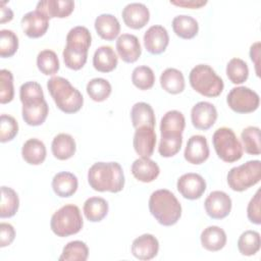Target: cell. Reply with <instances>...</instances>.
Wrapping results in <instances>:
<instances>
[{
  "label": "cell",
  "instance_id": "1",
  "mask_svg": "<svg viewBox=\"0 0 261 261\" xmlns=\"http://www.w3.org/2000/svg\"><path fill=\"white\" fill-rule=\"evenodd\" d=\"M88 182L97 192L118 193L124 187V174L118 162H96L88 171Z\"/></svg>",
  "mask_w": 261,
  "mask_h": 261
},
{
  "label": "cell",
  "instance_id": "2",
  "mask_svg": "<svg viewBox=\"0 0 261 261\" xmlns=\"http://www.w3.org/2000/svg\"><path fill=\"white\" fill-rule=\"evenodd\" d=\"M149 210L153 217L164 226L175 224L181 216V205L172 192L160 189L149 198Z\"/></svg>",
  "mask_w": 261,
  "mask_h": 261
},
{
  "label": "cell",
  "instance_id": "3",
  "mask_svg": "<svg viewBox=\"0 0 261 261\" xmlns=\"http://www.w3.org/2000/svg\"><path fill=\"white\" fill-rule=\"evenodd\" d=\"M48 91L56 106L64 113H75L83 107L84 97L70 82L62 76H52L47 82Z\"/></svg>",
  "mask_w": 261,
  "mask_h": 261
},
{
  "label": "cell",
  "instance_id": "4",
  "mask_svg": "<svg viewBox=\"0 0 261 261\" xmlns=\"http://www.w3.org/2000/svg\"><path fill=\"white\" fill-rule=\"evenodd\" d=\"M189 82L196 92L206 97H217L224 88L222 79L208 64L194 66L190 71Z\"/></svg>",
  "mask_w": 261,
  "mask_h": 261
},
{
  "label": "cell",
  "instance_id": "5",
  "mask_svg": "<svg viewBox=\"0 0 261 261\" xmlns=\"http://www.w3.org/2000/svg\"><path fill=\"white\" fill-rule=\"evenodd\" d=\"M84 225L80 208L73 204H66L55 211L50 220L51 230L60 238L77 233Z\"/></svg>",
  "mask_w": 261,
  "mask_h": 261
},
{
  "label": "cell",
  "instance_id": "6",
  "mask_svg": "<svg viewBox=\"0 0 261 261\" xmlns=\"http://www.w3.org/2000/svg\"><path fill=\"white\" fill-rule=\"evenodd\" d=\"M212 144L217 156L224 162L232 163L243 156V145L229 127L222 126L217 128L212 136Z\"/></svg>",
  "mask_w": 261,
  "mask_h": 261
},
{
  "label": "cell",
  "instance_id": "7",
  "mask_svg": "<svg viewBox=\"0 0 261 261\" xmlns=\"http://www.w3.org/2000/svg\"><path fill=\"white\" fill-rule=\"evenodd\" d=\"M261 179V161L249 160L229 169L226 175L228 187L236 192H243L258 184Z\"/></svg>",
  "mask_w": 261,
  "mask_h": 261
},
{
  "label": "cell",
  "instance_id": "8",
  "mask_svg": "<svg viewBox=\"0 0 261 261\" xmlns=\"http://www.w3.org/2000/svg\"><path fill=\"white\" fill-rule=\"evenodd\" d=\"M226 103L228 107L237 113H250L258 109L260 97L252 89L239 86L229 91L226 96Z\"/></svg>",
  "mask_w": 261,
  "mask_h": 261
},
{
  "label": "cell",
  "instance_id": "9",
  "mask_svg": "<svg viewBox=\"0 0 261 261\" xmlns=\"http://www.w3.org/2000/svg\"><path fill=\"white\" fill-rule=\"evenodd\" d=\"M231 199L222 191L211 192L204 202V207L207 215L212 219L225 218L231 210Z\"/></svg>",
  "mask_w": 261,
  "mask_h": 261
},
{
  "label": "cell",
  "instance_id": "10",
  "mask_svg": "<svg viewBox=\"0 0 261 261\" xmlns=\"http://www.w3.org/2000/svg\"><path fill=\"white\" fill-rule=\"evenodd\" d=\"M176 188L184 198L197 200L201 198L206 191V181L202 175L195 172H188L179 176Z\"/></svg>",
  "mask_w": 261,
  "mask_h": 261
},
{
  "label": "cell",
  "instance_id": "11",
  "mask_svg": "<svg viewBox=\"0 0 261 261\" xmlns=\"http://www.w3.org/2000/svg\"><path fill=\"white\" fill-rule=\"evenodd\" d=\"M217 119V110L215 106L207 101L196 103L191 110V120L197 129H209Z\"/></svg>",
  "mask_w": 261,
  "mask_h": 261
},
{
  "label": "cell",
  "instance_id": "12",
  "mask_svg": "<svg viewBox=\"0 0 261 261\" xmlns=\"http://www.w3.org/2000/svg\"><path fill=\"white\" fill-rule=\"evenodd\" d=\"M168 43V32L160 24L151 25L144 34V46L147 51L153 55H158L164 52Z\"/></svg>",
  "mask_w": 261,
  "mask_h": 261
},
{
  "label": "cell",
  "instance_id": "13",
  "mask_svg": "<svg viewBox=\"0 0 261 261\" xmlns=\"http://www.w3.org/2000/svg\"><path fill=\"white\" fill-rule=\"evenodd\" d=\"M121 16L126 27L134 30H140L148 23L150 19V11L143 3L132 2L124 6Z\"/></svg>",
  "mask_w": 261,
  "mask_h": 261
},
{
  "label": "cell",
  "instance_id": "14",
  "mask_svg": "<svg viewBox=\"0 0 261 261\" xmlns=\"http://www.w3.org/2000/svg\"><path fill=\"white\" fill-rule=\"evenodd\" d=\"M21 27L29 38L37 39L46 34L49 28V18L38 10L29 11L21 18Z\"/></svg>",
  "mask_w": 261,
  "mask_h": 261
},
{
  "label": "cell",
  "instance_id": "15",
  "mask_svg": "<svg viewBox=\"0 0 261 261\" xmlns=\"http://www.w3.org/2000/svg\"><path fill=\"white\" fill-rule=\"evenodd\" d=\"M133 145L138 155L141 157L150 158L156 145V133L154 127L144 125L136 128Z\"/></svg>",
  "mask_w": 261,
  "mask_h": 261
},
{
  "label": "cell",
  "instance_id": "16",
  "mask_svg": "<svg viewBox=\"0 0 261 261\" xmlns=\"http://www.w3.org/2000/svg\"><path fill=\"white\" fill-rule=\"evenodd\" d=\"M209 153L207 139L201 135H194L187 142L184 157L189 163L201 164L208 159Z\"/></svg>",
  "mask_w": 261,
  "mask_h": 261
},
{
  "label": "cell",
  "instance_id": "17",
  "mask_svg": "<svg viewBox=\"0 0 261 261\" xmlns=\"http://www.w3.org/2000/svg\"><path fill=\"white\" fill-rule=\"evenodd\" d=\"M116 51L122 61L126 63L136 62L142 54V48L137 36L122 34L116 40Z\"/></svg>",
  "mask_w": 261,
  "mask_h": 261
},
{
  "label": "cell",
  "instance_id": "18",
  "mask_svg": "<svg viewBox=\"0 0 261 261\" xmlns=\"http://www.w3.org/2000/svg\"><path fill=\"white\" fill-rule=\"evenodd\" d=\"M159 242L151 233H144L133 241L132 254L139 260H151L157 256Z\"/></svg>",
  "mask_w": 261,
  "mask_h": 261
},
{
  "label": "cell",
  "instance_id": "19",
  "mask_svg": "<svg viewBox=\"0 0 261 261\" xmlns=\"http://www.w3.org/2000/svg\"><path fill=\"white\" fill-rule=\"evenodd\" d=\"M74 9L72 0H41L37 3L36 10L44 13L49 19L67 17Z\"/></svg>",
  "mask_w": 261,
  "mask_h": 261
},
{
  "label": "cell",
  "instance_id": "20",
  "mask_svg": "<svg viewBox=\"0 0 261 261\" xmlns=\"http://www.w3.org/2000/svg\"><path fill=\"white\" fill-rule=\"evenodd\" d=\"M130 171L136 179L142 182H151L160 173L158 164L150 158L140 157L136 159L130 167Z\"/></svg>",
  "mask_w": 261,
  "mask_h": 261
},
{
  "label": "cell",
  "instance_id": "21",
  "mask_svg": "<svg viewBox=\"0 0 261 261\" xmlns=\"http://www.w3.org/2000/svg\"><path fill=\"white\" fill-rule=\"evenodd\" d=\"M186 126L184 114L178 110H169L161 118L160 134L161 137L182 136Z\"/></svg>",
  "mask_w": 261,
  "mask_h": 261
},
{
  "label": "cell",
  "instance_id": "22",
  "mask_svg": "<svg viewBox=\"0 0 261 261\" xmlns=\"http://www.w3.org/2000/svg\"><path fill=\"white\" fill-rule=\"evenodd\" d=\"M51 186L58 197L68 198L76 192L79 180L73 173L69 171H60L54 175Z\"/></svg>",
  "mask_w": 261,
  "mask_h": 261
},
{
  "label": "cell",
  "instance_id": "23",
  "mask_svg": "<svg viewBox=\"0 0 261 261\" xmlns=\"http://www.w3.org/2000/svg\"><path fill=\"white\" fill-rule=\"evenodd\" d=\"M200 240L204 249L210 252H216L225 246L227 238L225 231L221 227L217 225H210L203 229Z\"/></svg>",
  "mask_w": 261,
  "mask_h": 261
},
{
  "label": "cell",
  "instance_id": "24",
  "mask_svg": "<svg viewBox=\"0 0 261 261\" xmlns=\"http://www.w3.org/2000/svg\"><path fill=\"white\" fill-rule=\"evenodd\" d=\"M95 30L97 34L106 41H112L119 35L120 24L118 19L110 13H102L95 19Z\"/></svg>",
  "mask_w": 261,
  "mask_h": 261
},
{
  "label": "cell",
  "instance_id": "25",
  "mask_svg": "<svg viewBox=\"0 0 261 261\" xmlns=\"http://www.w3.org/2000/svg\"><path fill=\"white\" fill-rule=\"evenodd\" d=\"M47 155L45 144L36 138L29 139L25 141L21 148V156L23 160L31 165L42 164Z\"/></svg>",
  "mask_w": 261,
  "mask_h": 261
},
{
  "label": "cell",
  "instance_id": "26",
  "mask_svg": "<svg viewBox=\"0 0 261 261\" xmlns=\"http://www.w3.org/2000/svg\"><path fill=\"white\" fill-rule=\"evenodd\" d=\"M118 58L115 51L110 46H100L93 56V65L100 72H110L116 68Z\"/></svg>",
  "mask_w": 261,
  "mask_h": 261
},
{
  "label": "cell",
  "instance_id": "27",
  "mask_svg": "<svg viewBox=\"0 0 261 261\" xmlns=\"http://www.w3.org/2000/svg\"><path fill=\"white\" fill-rule=\"evenodd\" d=\"M76 150L74 139L65 133L58 134L51 143V151L58 160H67L71 158Z\"/></svg>",
  "mask_w": 261,
  "mask_h": 261
},
{
  "label": "cell",
  "instance_id": "28",
  "mask_svg": "<svg viewBox=\"0 0 261 261\" xmlns=\"http://www.w3.org/2000/svg\"><path fill=\"white\" fill-rule=\"evenodd\" d=\"M132 123L135 128L140 126H155L156 118L152 106L146 102H137L130 109Z\"/></svg>",
  "mask_w": 261,
  "mask_h": 261
},
{
  "label": "cell",
  "instance_id": "29",
  "mask_svg": "<svg viewBox=\"0 0 261 261\" xmlns=\"http://www.w3.org/2000/svg\"><path fill=\"white\" fill-rule=\"evenodd\" d=\"M48 112L49 106L46 100L39 103L22 105L21 109V114L24 122L32 126H38L43 124L48 116Z\"/></svg>",
  "mask_w": 261,
  "mask_h": 261
},
{
  "label": "cell",
  "instance_id": "30",
  "mask_svg": "<svg viewBox=\"0 0 261 261\" xmlns=\"http://www.w3.org/2000/svg\"><path fill=\"white\" fill-rule=\"evenodd\" d=\"M160 85L169 94H179L185 90V77L180 70L168 67L160 75Z\"/></svg>",
  "mask_w": 261,
  "mask_h": 261
},
{
  "label": "cell",
  "instance_id": "31",
  "mask_svg": "<svg viewBox=\"0 0 261 261\" xmlns=\"http://www.w3.org/2000/svg\"><path fill=\"white\" fill-rule=\"evenodd\" d=\"M172 30L181 39H193L199 31L198 21L191 15L179 14L172 19Z\"/></svg>",
  "mask_w": 261,
  "mask_h": 261
},
{
  "label": "cell",
  "instance_id": "32",
  "mask_svg": "<svg viewBox=\"0 0 261 261\" xmlns=\"http://www.w3.org/2000/svg\"><path fill=\"white\" fill-rule=\"evenodd\" d=\"M92 43L90 31L84 25H76L66 35V46L72 49L88 52Z\"/></svg>",
  "mask_w": 261,
  "mask_h": 261
},
{
  "label": "cell",
  "instance_id": "33",
  "mask_svg": "<svg viewBox=\"0 0 261 261\" xmlns=\"http://www.w3.org/2000/svg\"><path fill=\"white\" fill-rule=\"evenodd\" d=\"M108 203L101 197H90L84 203V214L91 222L101 221L108 213Z\"/></svg>",
  "mask_w": 261,
  "mask_h": 261
},
{
  "label": "cell",
  "instance_id": "34",
  "mask_svg": "<svg viewBox=\"0 0 261 261\" xmlns=\"http://www.w3.org/2000/svg\"><path fill=\"white\" fill-rule=\"evenodd\" d=\"M19 207V199L16 192L9 188L1 187V203H0V217L9 218L15 215Z\"/></svg>",
  "mask_w": 261,
  "mask_h": 261
},
{
  "label": "cell",
  "instance_id": "35",
  "mask_svg": "<svg viewBox=\"0 0 261 261\" xmlns=\"http://www.w3.org/2000/svg\"><path fill=\"white\" fill-rule=\"evenodd\" d=\"M260 233L256 230H246L238 240V249L244 256L255 255L260 250Z\"/></svg>",
  "mask_w": 261,
  "mask_h": 261
},
{
  "label": "cell",
  "instance_id": "36",
  "mask_svg": "<svg viewBox=\"0 0 261 261\" xmlns=\"http://www.w3.org/2000/svg\"><path fill=\"white\" fill-rule=\"evenodd\" d=\"M89 257V248L85 242L71 241L67 243L59 257L60 261H86Z\"/></svg>",
  "mask_w": 261,
  "mask_h": 261
},
{
  "label": "cell",
  "instance_id": "37",
  "mask_svg": "<svg viewBox=\"0 0 261 261\" xmlns=\"http://www.w3.org/2000/svg\"><path fill=\"white\" fill-rule=\"evenodd\" d=\"M226 75L228 80L234 85L245 83L249 76V67L245 60L234 57L226 64Z\"/></svg>",
  "mask_w": 261,
  "mask_h": 261
},
{
  "label": "cell",
  "instance_id": "38",
  "mask_svg": "<svg viewBox=\"0 0 261 261\" xmlns=\"http://www.w3.org/2000/svg\"><path fill=\"white\" fill-rule=\"evenodd\" d=\"M87 93L93 101H105L111 94L112 88L110 83L103 77H95L87 84Z\"/></svg>",
  "mask_w": 261,
  "mask_h": 261
},
{
  "label": "cell",
  "instance_id": "39",
  "mask_svg": "<svg viewBox=\"0 0 261 261\" xmlns=\"http://www.w3.org/2000/svg\"><path fill=\"white\" fill-rule=\"evenodd\" d=\"M37 66L42 73L54 75L60 67L57 54L50 49L42 50L37 56Z\"/></svg>",
  "mask_w": 261,
  "mask_h": 261
},
{
  "label": "cell",
  "instance_id": "40",
  "mask_svg": "<svg viewBox=\"0 0 261 261\" xmlns=\"http://www.w3.org/2000/svg\"><path fill=\"white\" fill-rule=\"evenodd\" d=\"M241 139L243 142V149L251 155H260V128L258 126H247L242 130Z\"/></svg>",
  "mask_w": 261,
  "mask_h": 261
},
{
  "label": "cell",
  "instance_id": "41",
  "mask_svg": "<svg viewBox=\"0 0 261 261\" xmlns=\"http://www.w3.org/2000/svg\"><path fill=\"white\" fill-rule=\"evenodd\" d=\"M19 98L22 105L39 103L45 100L41 85L34 81L27 82L20 86Z\"/></svg>",
  "mask_w": 261,
  "mask_h": 261
},
{
  "label": "cell",
  "instance_id": "42",
  "mask_svg": "<svg viewBox=\"0 0 261 261\" xmlns=\"http://www.w3.org/2000/svg\"><path fill=\"white\" fill-rule=\"evenodd\" d=\"M132 82L140 90H149L155 83V74L151 67L140 65L135 67L132 73Z\"/></svg>",
  "mask_w": 261,
  "mask_h": 261
},
{
  "label": "cell",
  "instance_id": "43",
  "mask_svg": "<svg viewBox=\"0 0 261 261\" xmlns=\"http://www.w3.org/2000/svg\"><path fill=\"white\" fill-rule=\"evenodd\" d=\"M18 49V38L11 30L0 31V56L3 58L13 56Z\"/></svg>",
  "mask_w": 261,
  "mask_h": 261
},
{
  "label": "cell",
  "instance_id": "44",
  "mask_svg": "<svg viewBox=\"0 0 261 261\" xmlns=\"http://www.w3.org/2000/svg\"><path fill=\"white\" fill-rule=\"evenodd\" d=\"M62 56H63V61L66 67L72 70H79L86 64L87 58H88V52L72 49L70 47L65 46L62 52Z\"/></svg>",
  "mask_w": 261,
  "mask_h": 261
},
{
  "label": "cell",
  "instance_id": "45",
  "mask_svg": "<svg viewBox=\"0 0 261 261\" xmlns=\"http://www.w3.org/2000/svg\"><path fill=\"white\" fill-rule=\"evenodd\" d=\"M14 97L13 88V75L8 69L0 70V102L1 104H6L12 101Z\"/></svg>",
  "mask_w": 261,
  "mask_h": 261
},
{
  "label": "cell",
  "instance_id": "46",
  "mask_svg": "<svg viewBox=\"0 0 261 261\" xmlns=\"http://www.w3.org/2000/svg\"><path fill=\"white\" fill-rule=\"evenodd\" d=\"M18 133V123L16 119L8 114H1L0 117V141L6 143L15 138Z\"/></svg>",
  "mask_w": 261,
  "mask_h": 261
},
{
  "label": "cell",
  "instance_id": "47",
  "mask_svg": "<svg viewBox=\"0 0 261 261\" xmlns=\"http://www.w3.org/2000/svg\"><path fill=\"white\" fill-rule=\"evenodd\" d=\"M182 144V136H172V137H161L158 152L162 157L168 158L176 155Z\"/></svg>",
  "mask_w": 261,
  "mask_h": 261
},
{
  "label": "cell",
  "instance_id": "48",
  "mask_svg": "<svg viewBox=\"0 0 261 261\" xmlns=\"http://www.w3.org/2000/svg\"><path fill=\"white\" fill-rule=\"evenodd\" d=\"M260 213H261L260 212V190H258L248 204V207H247L248 219L252 223L259 225L261 223Z\"/></svg>",
  "mask_w": 261,
  "mask_h": 261
},
{
  "label": "cell",
  "instance_id": "49",
  "mask_svg": "<svg viewBox=\"0 0 261 261\" xmlns=\"http://www.w3.org/2000/svg\"><path fill=\"white\" fill-rule=\"evenodd\" d=\"M15 238L14 227L7 222L0 223V247L4 248L9 246Z\"/></svg>",
  "mask_w": 261,
  "mask_h": 261
},
{
  "label": "cell",
  "instance_id": "50",
  "mask_svg": "<svg viewBox=\"0 0 261 261\" xmlns=\"http://www.w3.org/2000/svg\"><path fill=\"white\" fill-rule=\"evenodd\" d=\"M170 3L179 7L197 9L207 4L206 0H170Z\"/></svg>",
  "mask_w": 261,
  "mask_h": 261
},
{
  "label": "cell",
  "instance_id": "51",
  "mask_svg": "<svg viewBox=\"0 0 261 261\" xmlns=\"http://www.w3.org/2000/svg\"><path fill=\"white\" fill-rule=\"evenodd\" d=\"M250 58L255 64V70L259 76V63H260V42L254 43L250 48Z\"/></svg>",
  "mask_w": 261,
  "mask_h": 261
},
{
  "label": "cell",
  "instance_id": "52",
  "mask_svg": "<svg viewBox=\"0 0 261 261\" xmlns=\"http://www.w3.org/2000/svg\"><path fill=\"white\" fill-rule=\"evenodd\" d=\"M13 18L12 10L4 5V2L0 3V22L4 23L10 21Z\"/></svg>",
  "mask_w": 261,
  "mask_h": 261
}]
</instances>
